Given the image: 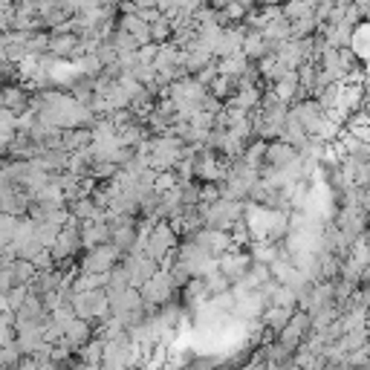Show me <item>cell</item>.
<instances>
[{
	"label": "cell",
	"mask_w": 370,
	"mask_h": 370,
	"mask_svg": "<svg viewBox=\"0 0 370 370\" xmlns=\"http://www.w3.org/2000/svg\"><path fill=\"white\" fill-rule=\"evenodd\" d=\"M298 310H284V307H266V313H263V324H266V330H272V333H281L289 321H293V315H295Z\"/></svg>",
	"instance_id": "cell-9"
},
{
	"label": "cell",
	"mask_w": 370,
	"mask_h": 370,
	"mask_svg": "<svg viewBox=\"0 0 370 370\" xmlns=\"http://www.w3.org/2000/svg\"><path fill=\"white\" fill-rule=\"evenodd\" d=\"M73 313H75V318H82V321L90 324L93 318H104L110 313V298H107L104 289L73 295Z\"/></svg>",
	"instance_id": "cell-1"
},
{
	"label": "cell",
	"mask_w": 370,
	"mask_h": 370,
	"mask_svg": "<svg viewBox=\"0 0 370 370\" xmlns=\"http://www.w3.org/2000/svg\"><path fill=\"white\" fill-rule=\"evenodd\" d=\"M217 266H220V275L234 286V284L243 281V278H246V272L252 269V255L234 249V252H229V255L217 257Z\"/></svg>",
	"instance_id": "cell-6"
},
{
	"label": "cell",
	"mask_w": 370,
	"mask_h": 370,
	"mask_svg": "<svg viewBox=\"0 0 370 370\" xmlns=\"http://www.w3.org/2000/svg\"><path fill=\"white\" fill-rule=\"evenodd\" d=\"M174 246H176V232L171 229V223H156V229L151 232V240H148V249H145V255L151 257V261H156V263H163L165 257L174 252Z\"/></svg>",
	"instance_id": "cell-5"
},
{
	"label": "cell",
	"mask_w": 370,
	"mask_h": 370,
	"mask_svg": "<svg viewBox=\"0 0 370 370\" xmlns=\"http://www.w3.org/2000/svg\"><path fill=\"white\" fill-rule=\"evenodd\" d=\"M298 159V151L293 148V145H286V142H266V156H263V163L269 168H289Z\"/></svg>",
	"instance_id": "cell-8"
},
{
	"label": "cell",
	"mask_w": 370,
	"mask_h": 370,
	"mask_svg": "<svg viewBox=\"0 0 370 370\" xmlns=\"http://www.w3.org/2000/svg\"><path fill=\"white\" fill-rule=\"evenodd\" d=\"M75 46H82V41L75 35H53V41H50V50L55 55H73Z\"/></svg>",
	"instance_id": "cell-10"
},
{
	"label": "cell",
	"mask_w": 370,
	"mask_h": 370,
	"mask_svg": "<svg viewBox=\"0 0 370 370\" xmlns=\"http://www.w3.org/2000/svg\"><path fill=\"white\" fill-rule=\"evenodd\" d=\"M142 301H145V307H165V304L171 301V295H174V284H171V275L165 269H159L156 275L145 284L142 289Z\"/></svg>",
	"instance_id": "cell-3"
},
{
	"label": "cell",
	"mask_w": 370,
	"mask_h": 370,
	"mask_svg": "<svg viewBox=\"0 0 370 370\" xmlns=\"http://www.w3.org/2000/svg\"><path fill=\"white\" fill-rule=\"evenodd\" d=\"M171 32H174L171 18H159L156 24H151V41H154V44H156V41H165Z\"/></svg>",
	"instance_id": "cell-11"
},
{
	"label": "cell",
	"mask_w": 370,
	"mask_h": 370,
	"mask_svg": "<svg viewBox=\"0 0 370 370\" xmlns=\"http://www.w3.org/2000/svg\"><path fill=\"white\" fill-rule=\"evenodd\" d=\"M122 266L127 269V275H131V286L133 289H142L159 272V263L151 261L148 255H131V257H124Z\"/></svg>",
	"instance_id": "cell-7"
},
{
	"label": "cell",
	"mask_w": 370,
	"mask_h": 370,
	"mask_svg": "<svg viewBox=\"0 0 370 370\" xmlns=\"http://www.w3.org/2000/svg\"><path fill=\"white\" fill-rule=\"evenodd\" d=\"M310 333H313V318L298 310L293 315V321H289V324L278 333V344L286 347V350H295V347H301L304 342L310 339Z\"/></svg>",
	"instance_id": "cell-4"
},
{
	"label": "cell",
	"mask_w": 370,
	"mask_h": 370,
	"mask_svg": "<svg viewBox=\"0 0 370 370\" xmlns=\"http://www.w3.org/2000/svg\"><path fill=\"white\" fill-rule=\"evenodd\" d=\"M119 255L122 252L113 243L90 249L84 255V261H82V272H84V275H110V272L116 269V263H119Z\"/></svg>",
	"instance_id": "cell-2"
}]
</instances>
